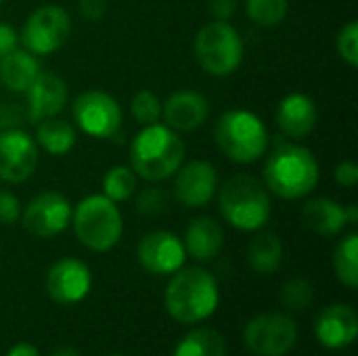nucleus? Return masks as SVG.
<instances>
[{
    "label": "nucleus",
    "instance_id": "obj_15",
    "mask_svg": "<svg viewBox=\"0 0 358 356\" xmlns=\"http://www.w3.org/2000/svg\"><path fill=\"white\" fill-rule=\"evenodd\" d=\"M92 287L90 269L78 258L57 260L46 275V292L59 304L82 302Z\"/></svg>",
    "mask_w": 358,
    "mask_h": 356
},
{
    "label": "nucleus",
    "instance_id": "obj_38",
    "mask_svg": "<svg viewBox=\"0 0 358 356\" xmlns=\"http://www.w3.org/2000/svg\"><path fill=\"white\" fill-rule=\"evenodd\" d=\"M6 356H40L38 353V348L34 346V344H29V342H19V344H15Z\"/></svg>",
    "mask_w": 358,
    "mask_h": 356
},
{
    "label": "nucleus",
    "instance_id": "obj_39",
    "mask_svg": "<svg viewBox=\"0 0 358 356\" xmlns=\"http://www.w3.org/2000/svg\"><path fill=\"white\" fill-rule=\"evenodd\" d=\"M344 214H346V222H348V225H357L358 222V206L357 204H350L348 208H344Z\"/></svg>",
    "mask_w": 358,
    "mask_h": 356
},
{
    "label": "nucleus",
    "instance_id": "obj_24",
    "mask_svg": "<svg viewBox=\"0 0 358 356\" xmlns=\"http://www.w3.org/2000/svg\"><path fill=\"white\" fill-rule=\"evenodd\" d=\"M283 245L275 233H258L248 248V262L256 273L271 275L281 266Z\"/></svg>",
    "mask_w": 358,
    "mask_h": 356
},
{
    "label": "nucleus",
    "instance_id": "obj_33",
    "mask_svg": "<svg viewBox=\"0 0 358 356\" xmlns=\"http://www.w3.org/2000/svg\"><path fill=\"white\" fill-rule=\"evenodd\" d=\"M19 218H21L19 199L10 191L0 189V225H15Z\"/></svg>",
    "mask_w": 358,
    "mask_h": 356
},
{
    "label": "nucleus",
    "instance_id": "obj_42",
    "mask_svg": "<svg viewBox=\"0 0 358 356\" xmlns=\"http://www.w3.org/2000/svg\"><path fill=\"white\" fill-rule=\"evenodd\" d=\"M2 2H4V0H0V4H2Z\"/></svg>",
    "mask_w": 358,
    "mask_h": 356
},
{
    "label": "nucleus",
    "instance_id": "obj_30",
    "mask_svg": "<svg viewBox=\"0 0 358 356\" xmlns=\"http://www.w3.org/2000/svg\"><path fill=\"white\" fill-rule=\"evenodd\" d=\"M315 296L313 285L306 279H292L281 290V302L287 311H304Z\"/></svg>",
    "mask_w": 358,
    "mask_h": 356
},
{
    "label": "nucleus",
    "instance_id": "obj_20",
    "mask_svg": "<svg viewBox=\"0 0 358 356\" xmlns=\"http://www.w3.org/2000/svg\"><path fill=\"white\" fill-rule=\"evenodd\" d=\"M182 245L187 254H191V258L199 262H208L220 254L224 245V231L218 225V220L210 216H199L189 222Z\"/></svg>",
    "mask_w": 358,
    "mask_h": 356
},
{
    "label": "nucleus",
    "instance_id": "obj_40",
    "mask_svg": "<svg viewBox=\"0 0 358 356\" xmlns=\"http://www.w3.org/2000/svg\"><path fill=\"white\" fill-rule=\"evenodd\" d=\"M50 356H80V353H78L76 348H71V346H63V348L52 350V355Z\"/></svg>",
    "mask_w": 358,
    "mask_h": 356
},
{
    "label": "nucleus",
    "instance_id": "obj_13",
    "mask_svg": "<svg viewBox=\"0 0 358 356\" xmlns=\"http://www.w3.org/2000/svg\"><path fill=\"white\" fill-rule=\"evenodd\" d=\"M218 189L216 168L206 159L182 162L174 174V197L185 208H203L212 201Z\"/></svg>",
    "mask_w": 358,
    "mask_h": 356
},
{
    "label": "nucleus",
    "instance_id": "obj_25",
    "mask_svg": "<svg viewBox=\"0 0 358 356\" xmlns=\"http://www.w3.org/2000/svg\"><path fill=\"white\" fill-rule=\"evenodd\" d=\"M172 356H227V344L222 336L214 329H193L189 332Z\"/></svg>",
    "mask_w": 358,
    "mask_h": 356
},
{
    "label": "nucleus",
    "instance_id": "obj_12",
    "mask_svg": "<svg viewBox=\"0 0 358 356\" xmlns=\"http://www.w3.org/2000/svg\"><path fill=\"white\" fill-rule=\"evenodd\" d=\"M40 151L34 141L23 130L0 132V180L8 185L25 183L38 168Z\"/></svg>",
    "mask_w": 358,
    "mask_h": 356
},
{
    "label": "nucleus",
    "instance_id": "obj_14",
    "mask_svg": "<svg viewBox=\"0 0 358 356\" xmlns=\"http://www.w3.org/2000/svg\"><path fill=\"white\" fill-rule=\"evenodd\" d=\"M138 262L153 275H172L182 269L187 250L178 235L170 231H151L138 241Z\"/></svg>",
    "mask_w": 358,
    "mask_h": 356
},
{
    "label": "nucleus",
    "instance_id": "obj_9",
    "mask_svg": "<svg viewBox=\"0 0 358 356\" xmlns=\"http://www.w3.org/2000/svg\"><path fill=\"white\" fill-rule=\"evenodd\" d=\"M76 126L92 138H111L122 128V107L105 90H86L76 97L73 107Z\"/></svg>",
    "mask_w": 358,
    "mask_h": 356
},
{
    "label": "nucleus",
    "instance_id": "obj_16",
    "mask_svg": "<svg viewBox=\"0 0 358 356\" xmlns=\"http://www.w3.org/2000/svg\"><path fill=\"white\" fill-rule=\"evenodd\" d=\"M27 94V120L38 124L46 118H55L63 111L69 90L61 76L50 71H40L31 86L25 90Z\"/></svg>",
    "mask_w": 358,
    "mask_h": 356
},
{
    "label": "nucleus",
    "instance_id": "obj_32",
    "mask_svg": "<svg viewBox=\"0 0 358 356\" xmlns=\"http://www.w3.org/2000/svg\"><path fill=\"white\" fill-rule=\"evenodd\" d=\"M168 206V193L162 187L143 189L136 197V212L143 216H159Z\"/></svg>",
    "mask_w": 358,
    "mask_h": 356
},
{
    "label": "nucleus",
    "instance_id": "obj_1",
    "mask_svg": "<svg viewBox=\"0 0 358 356\" xmlns=\"http://www.w3.org/2000/svg\"><path fill=\"white\" fill-rule=\"evenodd\" d=\"M185 162V143L166 124H149L132 138L130 164L136 176L149 183H162L176 174Z\"/></svg>",
    "mask_w": 358,
    "mask_h": 356
},
{
    "label": "nucleus",
    "instance_id": "obj_22",
    "mask_svg": "<svg viewBox=\"0 0 358 356\" xmlns=\"http://www.w3.org/2000/svg\"><path fill=\"white\" fill-rule=\"evenodd\" d=\"M40 71L42 67L38 57L23 46H17L8 55L0 57V82L13 92H25Z\"/></svg>",
    "mask_w": 358,
    "mask_h": 356
},
{
    "label": "nucleus",
    "instance_id": "obj_23",
    "mask_svg": "<svg viewBox=\"0 0 358 356\" xmlns=\"http://www.w3.org/2000/svg\"><path fill=\"white\" fill-rule=\"evenodd\" d=\"M34 141L48 155L63 157L76 147L78 134H76V128L69 122L57 120V115H55V118H46V120L36 124Z\"/></svg>",
    "mask_w": 358,
    "mask_h": 356
},
{
    "label": "nucleus",
    "instance_id": "obj_31",
    "mask_svg": "<svg viewBox=\"0 0 358 356\" xmlns=\"http://www.w3.org/2000/svg\"><path fill=\"white\" fill-rule=\"evenodd\" d=\"M336 48L338 55L342 57V61H346L350 67L358 65V23L357 21H348L336 38Z\"/></svg>",
    "mask_w": 358,
    "mask_h": 356
},
{
    "label": "nucleus",
    "instance_id": "obj_3",
    "mask_svg": "<svg viewBox=\"0 0 358 356\" xmlns=\"http://www.w3.org/2000/svg\"><path fill=\"white\" fill-rule=\"evenodd\" d=\"M164 302L174 321L199 323L212 317L218 306V283L203 269H178L172 273Z\"/></svg>",
    "mask_w": 358,
    "mask_h": 356
},
{
    "label": "nucleus",
    "instance_id": "obj_28",
    "mask_svg": "<svg viewBox=\"0 0 358 356\" xmlns=\"http://www.w3.org/2000/svg\"><path fill=\"white\" fill-rule=\"evenodd\" d=\"M289 10V0H245L248 17L262 27L279 25Z\"/></svg>",
    "mask_w": 358,
    "mask_h": 356
},
{
    "label": "nucleus",
    "instance_id": "obj_6",
    "mask_svg": "<svg viewBox=\"0 0 358 356\" xmlns=\"http://www.w3.org/2000/svg\"><path fill=\"white\" fill-rule=\"evenodd\" d=\"M73 233L90 252H109L124 233V220L115 201L103 193L86 195L71 212Z\"/></svg>",
    "mask_w": 358,
    "mask_h": 356
},
{
    "label": "nucleus",
    "instance_id": "obj_18",
    "mask_svg": "<svg viewBox=\"0 0 358 356\" xmlns=\"http://www.w3.org/2000/svg\"><path fill=\"white\" fill-rule=\"evenodd\" d=\"M210 113V103L201 92L195 90H176L162 103V115L166 126L174 132H193L197 130Z\"/></svg>",
    "mask_w": 358,
    "mask_h": 356
},
{
    "label": "nucleus",
    "instance_id": "obj_7",
    "mask_svg": "<svg viewBox=\"0 0 358 356\" xmlns=\"http://www.w3.org/2000/svg\"><path fill=\"white\" fill-rule=\"evenodd\" d=\"M193 48L201 69L216 78L235 73L243 61V40L229 21L206 23L197 31Z\"/></svg>",
    "mask_w": 358,
    "mask_h": 356
},
{
    "label": "nucleus",
    "instance_id": "obj_26",
    "mask_svg": "<svg viewBox=\"0 0 358 356\" xmlns=\"http://www.w3.org/2000/svg\"><path fill=\"white\" fill-rule=\"evenodd\" d=\"M334 271L348 290L358 287V235H346L334 252Z\"/></svg>",
    "mask_w": 358,
    "mask_h": 356
},
{
    "label": "nucleus",
    "instance_id": "obj_37",
    "mask_svg": "<svg viewBox=\"0 0 358 356\" xmlns=\"http://www.w3.org/2000/svg\"><path fill=\"white\" fill-rule=\"evenodd\" d=\"M80 13L88 21H99L107 13V0H80Z\"/></svg>",
    "mask_w": 358,
    "mask_h": 356
},
{
    "label": "nucleus",
    "instance_id": "obj_4",
    "mask_svg": "<svg viewBox=\"0 0 358 356\" xmlns=\"http://www.w3.org/2000/svg\"><path fill=\"white\" fill-rule=\"evenodd\" d=\"M218 208L231 227L245 233L260 231L273 212L268 189L252 174L231 176L220 187Z\"/></svg>",
    "mask_w": 358,
    "mask_h": 356
},
{
    "label": "nucleus",
    "instance_id": "obj_17",
    "mask_svg": "<svg viewBox=\"0 0 358 356\" xmlns=\"http://www.w3.org/2000/svg\"><path fill=\"white\" fill-rule=\"evenodd\" d=\"M315 334L329 350L350 346L358 336L357 311L348 304H331L323 308L315 321Z\"/></svg>",
    "mask_w": 358,
    "mask_h": 356
},
{
    "label": "nucleus",
    "instance_id": "obj_29",
    "mask_svg": "<svg viewBox=\"0 0 358 356\" xmlns=\"http://www.w3.org/2000/svg\"><path fill=\"white\" fill-rule=\"evenodd\" d=\"M130 113L141 126L155 124L162 118V101L153 90H138L130 101Z\"/></svg>",
    "mask_w": 358,
    "mask_h": 356
},
{
    "label": "nucleus",
    "instance_id": "obj_41",
    "mask_svg": "<svg viewBox=\"0 0 358 356\" xmlns=\"http://www.w3.org/2000/svg\"><path fill=\"white\" fill-rule=\"evenodd\" d=\"M109 356H124V355H109Z\"/></svg>",
    "mask_w": 358,
    "mask_h": 356
},
{
    "label": "nucleus",
    "instance_id": "obj_11",
    "mask_svg": "<svg viewBox=\"0 0 358 356\" xmlns=\"http://www.w3.org/2000/svg\"><path fill=\"white\" fill-rule=\"evenodd\" d=\"M71 204L63 193L44 191L23 210V227L38 239H50L71 225Z\"/></svg>",
    "mask_w": 358,
    "mask_h": 356
},
{
    "label": "nucleus",
    "instance_id": "obj_5",
    "mask_svg": "<svg viewBox=\"0 0 358 356\" xmlns=\"http://www.w3.org/2000/svg\"><path fill=\"white\" fill-rule=\"evenodd\" d=\"M214 141L229 159L237 164H254L266 153L271 136L256 113L248 109H231L216 120Z\"/></svg>",
    "mask_w": 358,
    "mask_h": 356
},
{
    "label": "nucleus",
    "instance_id": "obj_10",
    "mask_svg": "<svg viewBox=\"0 0 358 356\" xmlns=\"http://www.w3.org/2000/svg\"><path fill=\"white\" fill-rule=\"evenodd\" d=\"M243 342L252 355L283 356L298 342V325L292 317L281 313L260 315L245 325Z\"/></svg>",
    "mask_w": 358,
    "mask_h": 356
},
{
    "label": "nucleus",
    "instance_id": "obj_35",
    "mask_svg": "<svg viewBox=\"0 0 358 356\" xmlns=\"http://www.w3.org/2000/svg\"><path fill=\"white\" fill-rule=\"evenodd\" d=\"M334 178L340 187H355L358 183V166L355 162H340L334 170Z\"/></svg>",
    "mask_w": 358,
    "mask_h": 356
},
{
    "label": "nucleus",
    "instance_id": "obj_34",
    "mask_svg": "<svg viewBox=\"0 0 358 356\" xmlns=\"http://www.w3.org/2000/svg\"><path fill=\"white\" fill-rule=\"evenodd\" d=\"M208 8L214 21H229L239 8V0H208Z\"/></svg>",
    "mask_w": 358,
    "mask_h": 356
},
{
    "label": "nucleus",
    "instance_id": "obj_21",
    "mask_svg": "<svg viewBox=\"0 0 358 356\" xmlns=\"http://www.w3.org/2000/svg\"><path fill=\"white\" fill-rule=\"evenodd\" d=\"M302 222L308 231L321 237H336L346 229L344 206L329 197H315L302 208Z\"/></svg>",
    "mask_w": 358,
    "mask_h": 356
},
{
    "label": "nucleus",
    "instance_id": "obj_27",
    "mask_svg": "<svg viewBox=\"0 0 358 356\" xmlns=\"http://www.w3.org/2000/svg\"><path fill=\"white\" fill-rule=\"evenodd\" d=\"M136 191V174L128 166H113L103 176V195L111 201L120 204L134 195Z\"/></svg>",
    "mask_w": 358,
    "mask_h": 356
},
{
    "label": "nucleus",
    "instance_id": "obj_36",
    "mask_svg": "<svg viewBox=\"0 0 358 356\" xmlns=\"http://www.w3.org/2000/svg\"><path fill=\"white\" fill-rule=\"evenodd\" d=\"M17 46H19V34L15 31L13 25L0 21V57L8 55Z\"/></svg>",
    "mask_w": 358,
    "mask_h": 356
},
{
    "label": "nucleus",
    "instance_id": "obj_19",
    "mask_svg": "<svg viewBox=\"0 0 358 356\" xmlns=\"http://www.w3.org/2000/svg\"><path fill=\"white\" fill-rule=\"evenodd\" d=\"M319 120V111L317 105L313 101V97L304 94V92H289L285 94L275 111V122L279 126V130L294 138V141H302L306 138Z\"/></svg>",
    "mask_w": 358,
    "mask_h": 356
},
{
    "label": "nucleus",
    "instance_id": "obj_8",
    "mask_svg": "<svg viewBox=\"0 0 358 356\" xmlns=\"http://www.w3.org/2000/svg\"><path fill=\"white\" fill-rule=\"evenodd\" d=\"M69 34H71L69 13L57 4H44L25 19L19 31V42L31 55L46 57L57 52L69 40Z\"/></svg>",
    "mask_w": 358,
    "mask_h": 356
},
{
    "label": "nucleus",
    "instance_id": "obj_2",
    "mask_svg": "<svg viewBox=\"0 0 358 356\" xmlns=\"http://www.w3.org/2000/svg\"><path fill=\"white\" fill-rule=\"evenodd\" d=\"M321 178L319 162L310 149L300 145L277 147L264 164V187L281 199L310 195Z\"/></svg>",
    "mask_w": 358,
    "mask_h": 356
}]
</instances>
